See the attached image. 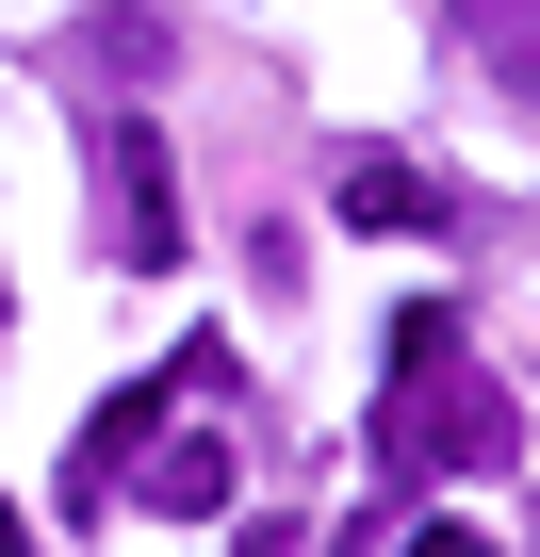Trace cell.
<instances>
[{
	"label": "cell",
	"instance_id": "2",
	"mask_svg": "<svg viewBox=\"0 0 540 557\" xmlns=\"http://www.w3.org/2000/svg\"><path fill=\"white\" fill-rule=\"evenodd\" d=\"M99 246L131 262V278H164L197 230H180V164H164V132L148 115H99Z\"/></svg>",
	"mask_w": 540,
	"mask_h": 557
},
{
	"label": "cell",
	"instance_id": "5",
	"mask_svg": "<svg viewBox=\"0 0 540 557\" xmlns=\"http://www.w3.org/2000/svg\"><path fill=\"white\" fill-rule=\"evenodd\" d=\"M148 508H164V524H213V508H229V443H164V459H148Z\"/></svg>",
	"mask_w": 540,
	"mask_h": 557
},
{
	"label": "cell",
	"instance_id": "3",
	"mask_svg": "<svg viewBox=\"0 0 540 557\" xmlns=\"http://www.w3.org/2000/svg\"><path fill=\"white\" fill-rule=\"evenodd\" d=\"M459 50H475L507 99H540V0H459Z\"/></svg>",
	"mask_w": 540,
	"mask_h": 557
},
{
	"label": "cell",
	"instance_id": "4",
	"mask_svg": "<svg viewBox=\"0 0 540 557\" xmlns=\"http://www.w3.org/2000/svg\"><path fill=\"white\" fill-rule=\"evenodd\" d=\"M344 230H442V197H426V164H393V148H361V164H344Z\"/></svg>",
	"mask_w": 540,
	"mask_h": 557
},
{
	"label": "cell",
	"instance_id": "7",
	"mask_svg": "<svg viewBox=\"0 0 540 557\" xmlns=\"http://www.w3.org/2000/svg\"><path fill=\"white\" fill-rule=\"evenodd\" d=\"M0 557H17V492H0Z\"/></svg>",
	"mask_w": 540,
	"mask_h": 557
},
{
	"label": "cell",
	"instance_id": "6",
	"mask_svg": "<svg viewBox=\"0 0 540 557\" xmlns=\"http://www.w3.org/2000/svg\"><path fill=\"white\" fill-rule=\"evenodd\" d=\"M410 557H491V541L475 524H410Z\"/></svg>",
	"mask_w": 540,
	"mask_h": 557
},
{
	"label": "cell",
	"instance_id": "1",
	"mask_svg": "<svg viewBox=\"0 0 540 557\" xmlns=\"http://www.w3.org/2000/svg\"><path fill=\"white\" fill-rule=\"evenodd\" d=\"M377 459L393 475H491L507 459V394L459 361V312L426 296L410 329H393V394H377Z\"/></svg>",
	"mask_w": 540,
	"mask_h": 557
}]
</instances>
